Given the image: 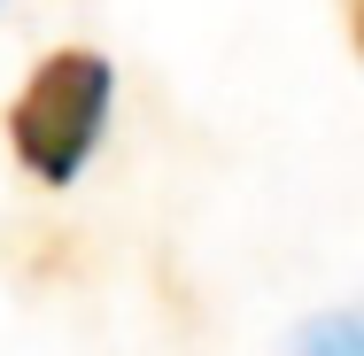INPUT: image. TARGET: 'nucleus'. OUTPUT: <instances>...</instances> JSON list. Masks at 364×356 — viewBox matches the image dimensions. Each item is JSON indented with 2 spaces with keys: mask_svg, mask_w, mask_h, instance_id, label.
Wrapping results in <instances>:
<instances>
[{
  "mask_svg": "<svg viewBox=\"0 0 364 356\" xmlns=\"http://www.w3.org/2000/svg\"><path fill=\"white\" fill-rule=\"evenodd\" d=\"M349 39H357V55H364V0H349Z\"/></svg>",
  "mask_w": 364,
  "mask_h": 356,
  "instance_id": "7ed1b4c3",
  "label": "nucleus"
},
{
  "mask_svg": "<svg viewBox=\"0 0 364 356\" xmlns=\"http://www.w3.org/2000/svg\"><path fill=\"white\" fill-rule=\"evenodd\" d=\"M109 109H117L109 55L101 47H55L31 63V77L8 101V147L39 186H70L109 132Z\"/></svg>",
  "mask_w": 364,
  "mask_h": 356,
  "instance_id": "f257e3e1",
  "label": "nucleus"
},
{
  "mask_svg": "<svg viewBox=\"0 0 364 356\" xmlns=\"http://www.w3.org/2000/svg\"><path fill=\"white\" fill-rule=\"evenodd\" d=\"M287 356H364V318H341V310L333 318H310Z\"/></svg>",
  "mask_w": 364,
  "mask_h": 356,
  "instance_id": "f03ea898",
  "label": "nucleus"
}]
</instances>
